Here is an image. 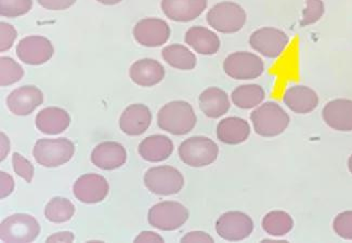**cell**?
<instances>
[{
    "mask_svg": "<svg viewBox=\"0 0 352 243\" xmlns=\"http://www.w3.org/2000/svg\"><path fill=\"white\" fill-rule=\"evenodd\" d=\"M161 8L169 20L186 23L204 12L207 0H162Z\"/></svg>",
    "mask_w": 352,
    "mask_h": 243,
    "instance_id": "obj_16",
    "label": "cell"
},
{
    "mask_svg": "<svg viewBox=\"0 0 352 243\" xmlns=\"http://www.w3.org/2000/svg\"><path fill=\"white\" fill-rule=\"evenodd\" d=\"M348 167H349L350 173L352 174V154L350 156L349 160H348Z\"/></svg>",
    "mask_w": 352,
    "mask_h": 243,
    "instance_id": "obj_45",
    "label": "cell"
},
{
    "mask_svg": "<svg viewBox=\"0 0 352 243\" xmlns=\"http://www.w3.org/2000/svg\"><path fill=\"white\" fill-rule=\"evenodd\" d=\"M13 170L19 176L23 178L28 183H31L34 176V167L31 162L28 161L19 152H14L12 156Z\"/></svg>",
    "mask_w": 352,
    "mask_h": 243,
    "instance_id": "obj_35",
    "label": "cell"
},
{
    "mask_svg": "<svg viewBox=\"0 0 352 243\" xmlns=\"http://www.w3.org/2000/svg\"><path fill=\"white\" fill-rule=\"evenodd\" d=\"M129 76L135 84L148 88L159 84L163 80L165 69L155 60L142 58L131 66Z\"/></svg>",
    "mask_w": 352,
    "mask_h": 243,
    "instance_id": "obj_21",
    "label": "cell"
},
{
    "mask_svg": "<svg viewBox=\"0 0 352 243\" xmlns=\"http://www.w3.org/2000/svg\"><path fill=\"white\" fill-rule=\"evenodd\" d=\"M135 242H164V239L153 231H143L135 239Z\"/></svg>",
    "mask_w": 352,
    "mask_h": 243,
    "instance_id": "obj_40",
    "label": "cell"
},
{
    "mask_svg": "<svg viewBox=\"0 0 352 243\" xmlns=\"http://www.w3.org/2000/svg\"><path fill=\"white\" fill-rule=\"evenodd\" d=\"M294 227V220L284 211H271L263 220V229L273 237L287 235Z\"/></svg>",
    "mask_w": 352,
    "mask_h": 243,
    "instance_id": "obj_29",
    "label": "cell"
},
{
    "mask_svg": "<svg viewBox=\"0 0 352 243\" xmlns=\"http://www.w3.org/2000/svg\"><path fill=\"white\" fill-rule=\"evenodd\" d=\"M24 69L9 56L0 58V86H9L23 78Z\"/></svg>",
    "mask_w": 352,
    "mask_h": 243,
    "instance_id": "obj_31",
    "label": "cell"
},
{
    "mask_svg": "<svg viewBox=\"0 0 352 243\" xmlns=\"http://www.w3.org/2000/svg\"><path fill=\"white\" fill-rule=\"evenodd\" d=\"M189 216V210L182 203L163 201L150 209L148 220L150 225L160 231H173L184 226Z\"/></svg>",
    "mask_w": 352,
    "mask_h": 243,
    "instance_id": "obj_8",
    "label": "cell"
},
{
    "mask_svg": "<svg viewBox=\"0 0 352 243\" xmlns=\"http://www.w3.org/2000/svg\"><path fill=\"white\" fill-rule=\"evenodd\" d=\"M197 118L193 107L186 101H173L160 109L157 124L173 135H186L195 127Z\"/></svg>",
    "mask_w": 352,
    "mask_h": 243,
    "instance_id": "obj_1",
    "label": "cell"
},
{
    "mask_svg": "<svg viewBox=\"0 0 352 243\" xmlns=\"http://www.w3.org/2000/svg\"><path fill=\"white\" fill-rule=\"evenodd\" d=\"M143 181L151 193L160 196L176 195L182 192L184 185V175L170 165L151 167L144 174Z\"/></svg>",
    "mask_w": 352,
    "mask_h": 243,
    "instance_id": "obj_6",
    "label": "cell"
},
{
    "mask_svg": "<svg viewBox=\"0 0 352 243\" xmlns=\"http://www.w3.org/2000/svg\"><path fill=\"white\" fill-rule=\"evenodd\" d=\"M287 34L276 27H261L250 37V45L256 52L268 58H278L289 46Z\"/></svg>",
    "mask_w": 352,
    "mask_h": 243,
    "instance_id": "obj_10",
    "label": "cell"
},
{
    "mask_svg": "<svg viewBox=\"0 0 352 243\" xmlns=\"http://www.w3.org/2000/svg\"><path fill=\"white\" fill-rule=\"evenodd\" d=\"M18 37V32L11 24L0 23V52H6L12 48L13 43Z\"/></svg>",
    "mask_w": 352,
    "mask_h": 243,
    "instance_id": "obj_36",
    "label": "cell"
},
{
    "mask_svg": "<svg viewBox=\"0 0 352 243\" xmlns=\"http://www.w3.org/2000/svg\"><path fill=\"white\" fill-rule=\"evenodd\" d=\"M69 113L60 107H47L36 116V127L45 135H60L69 127Z\"/></svg>",
    "mask_w": 352,
    "mask_h": 243,
    "instance_id": "obj_22",
    "label": "cell"
},
{
    "mask_svg": "<svg viewBox=\"0 0 352 243\" xmlns=\"http://www.w3.org/2000/svg\"><path fill=\"white\" fill-rule=\"evenodd\" d=\"M44 103V94L37 86H21L9 94L7 107L16 116H28Z\"/></svg>",
    "mask_w": 352,
    "mask_h": 243,
    "instance_id": "obj_15",
    "label": "cell"
},
{
    "mask_svg": "<svg viewBox=\"0 0 352 243\" xmlns=\"http://www.w3.org/2000/svg\"><path fill=\"white\" fill-rule=\"evenodd\" d=\"M0 178H1V188H0V198L5 199L6 197H8L13 189H14V181H13L12 176L8 173L0 172Z\"/></svg>",
    "mask_w": 352,
    "mask_h": 243,
    "instance_id": "obj_38",
    "label": "cell"
},
{
    "mask_svg": "<svg viewBox=\"0 0 352 243\" xmlns=\"http://www.w3.org/2000/svg\"><path fill=\"white\" fill-rule=\"evenodd\" d=\"M75 207L67 198L56 197L49 201L45 216L52 223H65L74 216Z\"/></svg>",
    "mask_w": 352,
    "mask_h": 243,
    "instance_id": "obj_30",
    "label": "cell"
},
{
    "mask_svg": "<svg viewBox=\"0 0 352 243\" xmlns=\"http://www.w3.org/2000/svg\"><path fill=\"white\" fill-rule=\"evenodd\" d=\"M74 240L75 235L71 231L54 233V235L47 238V242H73Z\"/></svg>",
    "mask_w": 352,
    "mask_h": 243,
    "instance_id": "obj_41",
    "label": "cell"
},
{
    "mask_svg": "<svg viewBox=\"0 0 352 243\" xmlns=\"http://www.w3.org/2000/svg\"><path fill=\"white\" fill-rule=\"evenodd\" d=\"M54 54L52 41L43 36H28L16 46V56L28 65H41L52 58Z\"/></svg>",
    "mask_w": 352,
    "mask_h": 243,
    "instance_id": "obj_13",
    "label": "cell"
},
{
    "mask_svg": "<svg viewBox=\"0 0 352 243\" xmlns=\"http://www.w3.org/2000/svg\"><path fill=\"white\" fill-rule=\"evenodd\" d=\"M139 154L148 162H162L168 159L174 152V143L166 135H151L139 145Z\"/></svg>",
    "mask_w": 352,
    "mask_h": 243,
    "instance_id": "obj_26",
    "label": "cell"
},
{
    "mask_svg": "<svg viewBox=\"0 0 352 243\" xmlns=\"http://www.w3.org/2000/svg\"><path fill=\"white\" fill-rule=\"evenodd\" d=\"M325 5L322 0H306V8L300 21L301 27L312 25L324 16Z\"/></svg>",
    "mask_w": 352,
    "mask_h": 243,
    "instance_id": "obj_33",
    "label": "cell"
},
{
    "mask_svg": "<svg viewBox=\"0 0 352 243\" xmlns=\"http://www.w3.org/2000/svg\"><path fill=\"white\" fill-rule=\"evenodd\" d=\"M254 231L250 216L240 211H230L222 214L216 222V231L220 238L227 241H242Z\"/></svg>",
    "mask_w": 352,
    "mask_h": 243,
    "instance_id": "obj_11",
    "label": "cell"
},
{
    "mask_svg": "<svg viewBox=\"0 0 352 243\" xmlns=\"http://www.w3.org/2000/svg\"><path fill=\"white\" fill-rule=\"evenodd\" d=\"M263 242H269V243H284L287 242V241L284 240H271V239H265V240H263Z\"/></svg>",
    "mask_w": 352,
    "mask_h": 243,
    "instance_id": "obj_44",
    "label": "cell"
},
{
    "mask_svg": "<svg viewBox=\"0 0 352 243\" xmlns=\"http://www.w3.org/2000/svg\"><path fill=\"white\" fill-rule=\"evenodd\" d=\"M127 161L125 147L118 142H103L92 150L91 162L101 170L118 169Z\"/></svg>",
    "mask_w": 352,
    "mask_h": 243,
    "instance_id": "obj_17",
    "label": "cell"
},
{
    "mask_svg": "<svg viewBox=\"0 0 352 243\" xmlns=\"http://www.w3.org/2000/svg\"><path fill=\"white\" fill-rule=\"evenodd\" d=\"M322 117L333 130L352 131V100L336 99L329 102L323 108Z\"/></svg>",
    "mask_w": 352,
    "mask_h": 243,
    "instance_id": "obj_18",
    "label": "cell"
},
{
    "mask_svg": "<svg viewBox=\"0 0 352 243\" xmlns=\"http://www.w3.org/2000/svg\"><path fill=\"white\" fill-rule=\"evenodd\" d=\"M199 108L205 116L212 119H217L229 112V95L225 90L210 86L201 93L199 97Z\"/></svg>",
    "mask_w": 352,
    "mask_h": 243,
    "instance_id": "obj_24",
    "label": "cell"
},
{
    "mask_svg": "<svg viewBox=\"0 0 352 243\" xmlns=\"http://www.w3.org/2000/svg\"><path fill=\"white\" fill-rule=\"evenodd\" d=\"M41 233V225L28 214H14L3 220L0 225V239L3 242H32Z\"/></svg>",
    "mask_w": 352,
    "mask_h": 243,
    "instance_id": "obj_7",
    "label": "cell"
},
{
    "mask_svg": "<svg viewBox=\"0 0 352 243\" xmlns=\"http://www.w3.org/2000/svg\"><path fill=\"white\" fill-rule=\"evenodd\" d=\"M98 3H103V5H118L122 0H97Z\"/></svg>",
    "mask_w": 352,
    "mask_h": 243,
    "instance_id": "obj_43",
    "label": "cell"
},
{
    "mask_svg": "<svg viewBox=\"0 0 352 243\" xmlns=\"http://www.w3.org/2000/svg\"><path fill=\"white\" fill-rule=\"evenodd\" d=\"M286 106L295 114H309L319 105L317 92L307 86H289L283 95Z\"/></svg>",
    "mask_w": 352,
    "mask_h": 243,
    "instance_id": "obj_20",
    "label": "cell"
},
{
    "mask_svg": "<svg viewBox=\"0 0 352 243\" xmlns=\"http://www.w3.org/2000/svg\"><path fill=\"white\" fill-rule=\"evenodd\" d=\"M265 97V90L259 84H244L233 90L231 100L241 109H252L259 106Z\"/></svg>",
    "mask_w": 352,
    "mask_h": 243,
    "instance_id": "obj_28",
    "label": "cell"
},
{
    "mask_svg": "<svg viewBox=\"0 0 352 243\" xmlns=\"http://www.w3.org/2000/svg\"><path fill=\"white\" fill-rule=\"evenodd\" d=\"M184 40L188 46L202 56H212L220 49V39L217 34L204 26H193L186 33Z\"/></svg>",
    "mask_w": 352,
    "mask_h": 243,
    "instance_id": "obj_23",
    "label": "cell"
},
{
    "mask_svg": "<svg viewBox=\"0 0 352 243\" xmlns=\"http://www.w3.org/2000/svg\"><path fill=\"white\" fill-rule=\"evenodd\" d=\"M33 0H0V16L19 18L31 11Z\"/></svg>",
    "mask_w": 352,
    "mask_h": 243,
    "instance_id": "obj_32",
    "label": "cell"
},
{
    "mask_svg": "<svg viewBox=\"0 0 352 243\" xmlns=\"http://www.w3.org/2000/svg\"><path fill=\"white\" fill-rule=\"evenodd\" d=\"M250 135V126L240 117H228L218 124L217 137L227 145H239L245 142Z\"/></svg>",
    "mask_w": 352,
    "mask_h": 243,
    "instance_id": "obj_25",
    "label": "cell"
},
{
    "mask_svg": "<svg viewBox=\"0 0 352 243\" xmlns=\"http://www.w3.org/2000/svg\"><path fill=\"white\" fill-rule=\"evenodd\" d=\"M75 154L74 143L61 139H41L33 148L36 162L43 167H56L65 165Z\"/></svg>",
    "mask_w": 352,
    "mask_h": 243,
    "instance_id": "obj_3",
    "label": "cell"
},
{
    "mask_svg": "<svg viewBox=\"0 0 352 243\" xmlns=\"http://www.w3.org/2000/svg\"><path fill=\"white\" fill-rule=\"evenodd\" d=\"M110 190L109 183L103 176L94 173L82 175L75 182L73 193L80 202H101L107 198Z\"/></svg>",
    "mask_w": 352,
    "mask_h": 243,
    "instance_id": "obj_14",
    "label": "cell"
},
{
    "mask_svg": "<svg viewBox=\"0 0 352 243\" xmlns=\"http://www.w3.org/2000/svg\"><path fill=\"white\" fill-rule=\"evenodd\" d=\"M206 20L219 33L233 34L238 33L245 25L248 16L239 3L222 1L207 12Z\"/></svg>",
    "mask_w": 352,
    "mask_h": 243,
    "instance_id": "obj_4",
    "label": "cell"
},
{
    "mask_svg": "<svg viewBox=\"0 0 352 243\" xmlns=\"http://www.w3.org/2000/svg\"><path fill=\"white\" fill-rule=\"evenodd\" d=\"M152 113L143 104H131L120 115V128L129 137L143 135L150 128Z\"/></svg>",
    "mask_w": 352,
    "mask_h": 243,
    "instance_id": "obj_19",
    "label": "cell"
},
{
    "mask_svg": "<svg viewBox=\"0 0 352 243\" xmlns=\"http://www.w3.org/2000/svg\"><path fill=\"white\" fill-rule=\"evenodd\" d=\"M164 61L174 69L180 71H192L197 66V56L184 45H169L162 51Z\"/></svg>",
    "mask_w": 352,
    "mask_h": 243,
    "instance_id": "obj_27",
    "label": "cell"
},
{
    "mask_svg": "<svg viewBox=\"0 0 352 243\" xmlns=\"http://www.w3.org/2000/svg\"><path fill=\"white\" fill-rule=\"evenodd\" d=\"M10 150V143L8 137H6L5 133H1V161L7 157Z\"/></svg>",
    "mask_w": 352,
    "mask_h": 243,
    "instance_id": "obj_42",
    "label": "cell"
},
{
    "mask_svg": "<svg viewBox=\"0 0 352 243\" xmlns=\"http://www.w3.org/2000/svg\"><path fill=\"white\" fill-rule=\"evenodd\" d=\"M179 157L184 163L192 167L212 165L217 159L219 148L217 144L206 137H192L179 146Z\"/></svg>",
    "mask_w": 352,
    "mask_h": 243,
    "instance_id": "obj_5",
    "label": "cell"
},
{
    "mask_svg": "<svg viewBox=\"0 0 352 243\" xmlns=\"http://www.w3.org/2000/svg\"><path fill=\"white\" fill-rule=\"evenodd\" d=\"M182 242H214V238L204 231H192L182 238Z\"/></svg>",
    "mask_w": 352,
    "mask_h": 243,
    "instance_id": "obj_39",
    "label": "cell"
},
{
    "mask_svg": "<svg viewBox=\"0 0 352 243\" xmlns=\"http://www.w3.org/2000/svg\"><path fill=\"white\" fill-rule=\"evenodd\" d=\"M171 30L166 21L146 18L139 21L133 27V37L141 46L156 48L163 46L170 37Z\"/></svg>",
    "mask_w": 352,
    "mask_h": 243,
    "instance_id": "obj_12",
    "label": "cell"
},
{
    "mask_svg": "<svg viewBox=\"0 0 352 243\" xmlns=\"http://www.w3.org/2000/svg\"><path fill=\"white\" fill-rule=\"evenodd\" d=\"M223 71L236 80H252L263 75L265 64L257 54L239 51L227 56L223 62Z\"/></svg>",
    "mask_w": 352,
    "mask_h": 243,
    "instance_id": "obj_9",
    "label": "cell"
},
{
    "mask_svg": "<svg viewBox=\"0 0 352 243\" xmlns=\"http://www.w3.org/2000/svg\"><path fill=\"white\" fill-rule=\"evenodd\" d=\"M254 130L263 137H274L282 135L289 127V114L276 102H265L250 114Z\"/></svg>",
    "mask_w": 352,
    "mask_h": 243,
    "instance_id": "obj_2",
    "label": "cell"
},
{
    "mask_svg": "<svg viewBox=\"0 0 352 243\" xmlns=\"http://www.w3.org/2000/svg\"><path fill=\"white\" fill-rule=\"evenodd\" d=\"M333 228L340 238L352 240V211L338 214L333 222Z\"/></svg>",
    "mask_w": 352,
    "mask_h": 243,
    "instance_id": "obj_34",
    "label": "cell"
},
{
    "mask_svg": "<svg viewBox=\"0 0 352 243\" xmlns=\"http://www.w3.org/2000/svg\"><path fill=\"white\" fill-rule=\"evenodd\" d=\"M41 7L48 10H67L76 3L77 0H37Z\"/></svg>",
    "mask_w": 352,
    "mask_h": 243,
    "instance_id": "obj_37",
    "label": "cell"
}]
</instances>
